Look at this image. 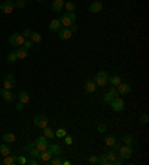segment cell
I'll use <instances>...</instances> for the list:
<instances>
[{
    "mask_svg": "<svg viewBox=\"0 0 149 165\" xmlns=\"http://www.w3.org/2000/svg\"><path fill=\"white\" fill-rule=\"evenodd\" d=\"M13 2L12 0H5L2 5H0V11L3 12V13H12L13 12Z\"/></svg>",
    "mask_w": 149,
    "mask_h": 165,
    "instance_id": "obj_9",
    "label": "cell"
},
{
    "mask_svg": "<svg viewBox=\"0 0 149 165\" xmlns=\"http://www.w3.org/2000/svg\"><path fill=\"white\" fill-rule=\"evenodd\" d=\"M140 122H142V123H148V122H149V118H148V115H146V113H143V115L140 116Z\"/></svg>",
    "mask_w": 149,
    "mask_h": 165,
    "instance_id": "obj_43",
    "label": "cell"
},
{
    "mask_svg": "<svg viewBox=\"0 0 149 165\" xmlns=\"http://www.w3.org/2000/svg\"><path fill=\"white\" fill-rule=\"evenodd\" d=\"M67 134V131H66V128H58L57 131H55V135H57L58 138H64V135Z\"/></svg>",
    "mask_w": 149,
    "mask_h": 165,
    "instance_id": "obj_33",
    "label": "cell"
},
{
    "mask_svg": "<svg viewBox=\"0 0 149 165\" xmlns=\"http://www.w3.org/2000/svg\"><path fill=\"white\" fill-rule=\"evenodd\" d=\"M116 156H118V153H116V150H109V152H106V158H107V161H109V164H112L115 159H116Z\"/></svg>",
    "mask_w": 149,
    "mask_h": 165,
    "instance_id": "obj_28",
    "label": "cell"
},
{
    "mask_svg": "<svg viewBox=\"0 0 149 165\" xmlns=\"http://www.w3.org/2000/svg\"><path fill=\"white\" fill-rule=\"evenodd\" d=\"M61 164H63V165H70V161H69V159H66V161H63Z\"/></svg>",
    "mask_w": 149,
    "mask_h": 165,
    "instance_id": "obj_51",
    "label": "cell"
},
{
    "mask_svg": "<svg viewBox=\"0 0 149 165\" xmlns=\"http://www.w3.org/2000/svg\"><path fill=\"white\" fill-rule=\"evenodd\" d=\"M0 95H2V98L5 100L6 103H11L12 100H13V97H15L9 89H2V91H0Z\"/></svg>",
    "mask_w": 149,
    "mask_h": 165,
    "instance_id": "obj_15",
    "label": "cell"
},
{
    "mask_svg": "<svg viewBox=\"0 0 149 165\" xmlns=\"http://www.w3.org/2000/svg\"><path fill=\"white\" fill-rule=\"evenodd\" d=\"M17 97H18V100H20L21 103H24V104H27V103L30 101V95H28L27 91H21L20 94H17Z\"/></svg>",
    "mask_w": 149,
    "mask_h": 165,
    "instance_id": "obj_21",
    "label": "cell"
},
{
    "mask_svg": "<svg viewBox=\"0 0 149 165\" xmlns=\"http://www.w3.org/2000/svg\"><path fill=\"white\" fill-rule=\"evenodd\" d=\"M116 91H118V94H121V95H128L130 91H131V85L127 83V82H121V83L116 86Z\"/></svg>",
    "mask_w": 149,
    "mask_h": 165,
    "instance_id": "obj_11",
    "label": "cell"
},
{
    "mask_svg": "<svg viewBox=\"0 0 149 165\" xmlns=\"http://www.w3.org/2000/svg\"><path fill=\"white\" fill-rule=\"evenodd\" d=\"M116 153L119 158H122L124 161L125 159H130L131 156H133V149H131V146H127V144H121V147L116 150Z\"/></svg>",
    "mask_w": 149,
    "mask_h": 165,
    "instance_id": "obj_3",
    "label": "cell"
},
{
    "mask_svg": "<svg viewBox=\"0 0 149 165\" xmlns=\"http://www.w3.org/2000/svg\"><path fill=\"white\" fill-rule=\"evenodd\" d=\"M109 104H110V109L114 110V112H118L119 113V112L124 110V100L121 98V97H115Z\"/></svg>",
    "mask_w": 149,
    "mask_h": 165,
    "instance_id": "obj_4",
    "label": "cell"
},
{
    "mask_svg": "<svg viewBox=\"0 0 149 165\" xmlns=\"http://www.w3.org/2000/svg\"><path fill=\"white\" fill-rule=\"evenodd\" d=\"M121 82H122V80H121V77L115 75V76H110V77H109V83H107V85H110V86H118V85H119Z\"/></svg>",
    "mask_w": 149,
    "mask_h": 165,
    "instance_id": "obj_26",
    "label": "cell"
},
{
    "mask_svg": "<svg viewBox=\"0 0 149 165\" xmlns=\"http://www.w3.org/2000/svg\"><path fill=\"white\" fill-rule=\"evenodd\" d=\"M58 20L63 27H70L72 24L76 22V15H75V12H64L61 15V18H58Z\"/></svg>",
    "mask_w": 149,
    "mask_h": 165,
    "instance_id": "obj_1",
    "label": "cell"
},
{
    "mask_svg": "<svg viewBox=\"0 0 149 165\" xmlns=\"http://www.w3.org/2000/svg\"><path fill=\"white\" fill-rule=\"evenodd\" d=\"M15 86H17L15 77L12 76V75H6L5 79H3V89H9V91H12Z\"/></svg>",
    "mask_w": 149,
    "mask_h": 165,
    "instance_id": "obj_5",
    "label": "cell"
},
{
    "mask_svg": "<svg viewBox=\"0 0 149 165\" xmlns=\"http://www.w3.org/2000/svg\"><path fill=\"white\" fill-rule=\"evenodd\" d=\"M97 158H99V164L100 165H109V161H107V158H106V153L99 155Z\"/></svg>",
    "mask_w": 149,
    "mask_h": 165,
    "instance_id": "obj_31",
    "label": "cell"
},
{
    "mask_svg": "<svg viewBox=\"0 0 149 165\" xmlns=\"http://www.w3.org/2000/svg\"><path fill=\"white\" fill-rule=\"evenodd\" d=\"M3 2H5V0H3Z\"/></svg>",
    "mask_w": 149,
    "mask_h": 165,
    "instance_id": "obj_53",
    "label": "cell"
},
{
    "mask_svg": "<svg viewBox=\"0 0 149 165\" xmlns=\"http://www.w3.org/2000/svg\"><path fill=\"white\" fill-rule=\"evenodd\" d=\"M90 164H99V158L97 156H91L90 158Z\"/></svg>",
    "mask_w": 149,
    "mask_h": 165,
    "instance_id": "obj_48",
    "label": "cell"
},
{
    "mask_svg": "<svg viewBox=\"0 0 149 165\" xmlns=\"http://www.w3.org/2000/svg\"><path fill=\"white\" fill-rule=\"evenodd\" d=\"M48 149H49V152L52 153V156H58V155L61 153V147H60V144H57V143H49L48 144Z\"/></svg>",
    "mask_w": 149,
    "mask_h": 165,
    "instance_id": "obj_16",
    "label": "cell"
},
{
    "mask_svg": "<svg viewBox=\"0 0 149 165\" xmlns=\"http://www.w3.org/2000/svg\"><path fill=\"white\" fill-rule=\"evenodd\" d=\"M48 27H49V30H51V31H54V33H58V30H60V28H61L63 25H61L60 20H52V21L49 22V25H48Z\"/></svg>",
    "mask_w": 149,
    "mask_h": 165,
    "instance_id": "obj_17",
    "label": "cell"
},
{
    "mask_svg": "<svg viewBox=\"0 0 149 165\" xmlns=\"http://www.w3.org/2000/svg\"><path fill=\"white\" fill-rule=\"evenodd\" d=\"M64 143L67 144V146H72V144H73V137L66 134V135H64Z\"/></svg>",
    "mask_w": 149,
    "mask_h": 165,
    "instance_id": "obj_37",
    "label": "cell"
},
{
    "mask_svg": "<svg viewBox=\"0 0 149 165\" xmlns=\"http://www.w3.org/2000/svg\"><path fill=\"white\" fill-rule=\"evenodd\" d=\"M28 153H30V156H33V158H37V159H39L40 150H39V149H36V147H33V149H32V150H30Z\"/></svg>",
    "mask_w": 149,
    "mask_h": 165,
    "instance_id": "obj_36",
    "label": "cell"
},
{
    "mask_svg": "<svg viewBox=\"0 0 149 165\" xmlns=\"http://www.w3.org/2000/svg\"><path fill=\"white\" fill-rule=\"evenodd\" d=\"M33 147H35V141H33V143H32V141H28V143L24 146V152H30Z\"/></svg>",
    "mask_w": 149,
    "mask_h": 165,
    "instance_id": "obj_40",
    "label": "cell"
},
{
    "mask_svg": "<svg viewBox=\"0 0 149 165\" xmlns=\"http://www.w3.org/2000/svg\"><path fill=\"white\" fill-rule=\"evenodd\" d=\"M109 92H112V94H114L115 97L118 95V91H116V86H110V91H109Z\"/></svg>",
    "mask_w": 149,
    "mask_h": 165,
    "instance_id": "obj_50",
    "label": "cell"
},
{
    "mask_svg": "<svg viewBox=\"0 0 149 165\" xmlns=\"http://www.w3.org/2000/svg\"><path fill=\"white\" fill-rule=\"evenodd\" d=\"M104 143L107 144L109 147H112V146L116 143V137H115L114 134H109V135H106V137H104Z\"/></svg>",
    "mask_w": 149,
    "mask_h": 165,
    "instance_id": "obj_25",
    "label": "cell"
},
{
    "mask_svg": "<svg viewBox=\"0 0 149 165\" xmlns=\"http://www.w3.org/2000/svg\"><path fill=\"white\" fill-rule=\"evenodd\" d=\"M51 158H52V153L49 152V149H45V150H42V152H40V155H39V162L48 164Z\"/></svg>",
    "mask_w": 149,
    "mask_h": 165,
    "instance_id": "obj_13",
    "label": "cell"
},
{
    "mask_svg": "<svg viewBox=\"0 0 149 165\" xmlns=\"http://www.w3.org/2000/svg\"><path fill=\"white\" fill-rule=\"evenodd\" d=\"M64 8V0H54L52 2V11L54 12H61Z\"/></svg>",
    "mask_w": 149,
    "mask_h": 165,
    "instance_id": "obj_19",
    "label": "cell"
},
{
    "mask_svg": "<svg viewBox=\"0 0 149 165\" xmlns=\"http://www.w3.org/2000/svg\"><path fill=\"white\" fill-rule=\"evenodd\" d=\"M33 43H40L42 42V34L37 33V31H32V34H30V37H28Z\"/></svg>",
    "mask_w": 149,
    "mask_h": 165,
    "instance_id": "obj_23",
    "label": "cell"
},
{
    "mask_svg": "<svg viewBox=\"0 0 149 165\" xmlns=\"http://www.w3.org/2000/svg\"><path fill=\"white\" fill-rule=\"evenodd\" d=\"M61 162H63V161H61L58 156H52V158L49 159V164H52V165H61Z\"/></svg>",
    "mask_w": 149,
    "mask_h": 165,
    "instance_id": "obj_35",
    "label": "cell"
},
{
    "mask_svg": "<svg viewBox=\"0 0 149 165\" xmlns=\"http://www.w3.org/2000/svg\"><path fill=\"white\" fill-rule=\"evenodd\" d=\"M15 54H17V58H18V60H24V58H27L28 52H27V49H24L23 46H18V48L15 49Z\"/></svg>",
    "mask_w": 149,
    "mask_h": 165,
    "instance_id": "obj_18",
    "label": "cell"
},
{
    "mask_svg": "<svg viewBox=\"0 0 149 165\" xmlns=\"http://www.w3.org/2000/svg\"><path fill=\"white\" fill-rule=\"evenodd\" d=\"M32 46H33V42H32L30 39H28V40H24V43H23V48H24V49H27V51H28V49H30Z\"/></svg>",
    "mask_w": 149,
    "mask_h": 165,
    "instance_id": "obj_39",
    "label": "cell"
},
{
    "mask_svg": "<svg viewBox=\"0 0 149 165\" xmlns=\"http://www.w3.org/2000/svg\"><path fill=\"white\" fill-rule=\"evenodd\" d=\"M24 40H25V39L23 37V34H20V33H13L9 36V43H11L12 46H23Z\"/></svg>",
    "mask_w": 149,
    "mask_h": 165,
    "instance_id": "obj_6",
    "label": "cell"
},
{
    "mask_svg": "<svg viewBox=\"0 0 149 165\" xmlns=\"http://www.w3.org/2000/svg\"><path fill=\"white\" fill-rule=\"evenodd\" d=\"M94 83L97 85V88L99 86H106L109 83V75H107V72H99L95 75V77H94Z\"/></svg>",
    "mask_w": 149,
    "mask_h": 165,
    "instance_id": "obj_2",
    "label": "cell"
},
{
    "mask_svg": "<svg viewBox=\"0 0 149 165\" xmlns=\"http://www.w3.org/2000/svg\"><path fill=\"white\" fill-rule=\"evenodd\" d=\"M114 98H115V95H114V94H112V92H107V94H106V95L103 97V101H104V103H107V104H109V103H110V101H112Z\"/></svg>",
    "mask_w": 149,
    "mask_h": 165,
    "instance_id": "obj_34",
    "label": "cell"
},
{
    "mask_svg": "<svg viewBox=\"0 0 149 165\" xmlns=\"http://www.w3.org/2000/svg\"><path fill=\"white\" fill-rule=\"evenodd\" d=\"M13 6H15V8H18V9H21V8L25 6V2H24V0H17V2L13 3Z\"/></svg>",
    "mask_w": 149,
    "mask_h": 165,
    "instance_id": "obj_41",
    "label": "cell"
},
{
    "mask_svg": "<svg viewBox=\"0 0 149 165\" xmlns=\"http://www.w3.org/2000/svg\"><path fill=\"white\" fill-rule=\"evenodd\" d=\"M122 162H124V159H122V158H119V156H116V159H115L112 164H115V165H121Z\"/></svg>",
    "mask_w": 149,
    "mask_h": 165,
    "instance_id": "obj_45",
    "label": "cell"
},
{
    "mask_svg": "<svg viewBox=\"0 0 149 165\" xmlns=\"http://www.w3.org/2000/svg\"><path fill=\"white\" fill-rule=\"evenodd\" d=\"M17 164L25 165V164H27V159H25V158H24L23 155H20V156H17Z\"/></svg>",
    "mask_w": 149,
    "mask_h": 165,
    "instance_id": "obj_38",
    "label": "cell"
},
{
    "mask_svg": "<svg viewBox=\"0 0 149 165\" xmlns=\"http://www.w3.org/2000/svg\"><path fill=\"white\" fill-rule=\"evenodd\" d=\"M97 131H99V132H104V131H106V125H104V123H100V125L97 127Z\"/></svg>",
    "mask_w": 149,
    "mask_h": 165,
    "instance_id": "obj_47",
    "label": "cell"
},
{
    "mask_svg": "<svg viewBox=\"0 0 149 165\" xmlns=\"http://www.w3.org/2000/svg\"><path fill=\"white\" fill-rule=\"evenodd\" d=\"M17 156L18 155H8V156H5V161H3V164L5 165H15L17 164Z\"/></svg>",
    "mask_w": 149,
    "mask_h": 165,
    "instance_id": "obj_22",
    "label": "cell"
},
{
    "mask_svg": "<svg viewBox=\"0 0 149 165\" xmlns=\"http://www.w3.org/2000/svg\"><path fill=\"white\" fill-rule=\"evenodd\" d=\"M69 30L72 31V33H76V31H78V27H76V24H72V25L69 27Z\"/></svg>",
    "mask_w": 149,
    "mask_h": 165,
    "instance_id": "obj_49",
    "label": "cell"
},
{
    "mask_svg": "<svg viewBox=\"0 0 149 165\" xmlns=\"http://www.w3.org/2000/svg\"><path fill=\"white\" fill-rule=\"evenodd\" d=\"M0 153L3 155V156H8V155H11V147H9V144H6V143H2V144H0Z\"/></svg>",
    "mask_w": 149,
    "mask_h": 165,
    "instance_id": "obj_27",
    "label": "cell"
},
{
    "mask_svg": "<svg viewBox=\"0 0 149 165\" xmlns=\"http://www.w3.org/2000/svg\"><path fill=\"white\" fill-rule=\"evenodd\" d=\"M43 135H45L48 140H52V138L55 137V131L51 130L49 127H45V128H43Z\"/></svg>",
    "mask_w": 149,
    "mask_h": 165,
    "instance_id": "obj_24",
    "label": "cell"
},
{
    "mask_svg": "<svg viewBox=\"0 0 149 165\" xmlns=\"http://www.w3.org/2000/svg\"><path fill=\"white\" fill-rule=\"evenodd\" d=\"M84 88L87 92H90V94H94L95 91H97V85L94 83V80H85V83H84Z\"/></svg>",
    "mask_w": 149,
    "mask_h": 165,
    "instance_id": "obj_14",
    "label": "cell"
},
{
    "mask_svg": "<svg viewBox=\"0 0 149 165\" xmlns=\"http://www.w3.org/2000/svg\"><path fill=\"white\" fill-rule=\"evenodd\" d=\"M36 2H39V3H40V2H43V0H36Z\"/></svg>",
    "mask_w": 149,
    "mask_h": 165,
    "instance_id": "obj_52",
    "label": "cell"
},
{
    "mask_svg": "<svg viewBox=\"0 0 149 165\" xmlns=\"http://www.w3.org/2000/svg\"><path fill=\"white\" fill-rule=\"evenodd\" d=\"M48 138H46L45 135H40V137H37L35 140V147L36 149H39L40 152L42 150H45V149H48Z\"/></svg>",
    "mask_w": 149,
    "mask_h": 165,
    "instance_id": "obj_7",
    "label": "cell"
},
{
    "mask_svg": "<svg viewBox=\"0 0 149 165\" xmlns=\"http://www.w3.org/2000/svg\"><path fill=\"white\" fill-rule=\"evenodd\" d=\"M15 140H17V137H15V134H12V132H6V134L3 135V143H6V144L15 143Z\"/></svg>",
    "mask_w": 149,
    "mask_h": 165,
    "instance_id": "obj_20",
    "label": "cell"
},
{
    "mask_svg": "<svg viewBox=\"0 0 149 165\" xmlns=\"http://www.w3.org/2000/svg\"><path fill=\"white\" fill-rule=\"evenodd\" d=\"M24 106H25L24 103H21V101H18V104H17L15 107H17V110H18V112H21V110H24Z\"/></svg>",
    "mask_w": 149,
    "mask_h": 165,
    "instance_id": "obj_46",
    "label": "cell"
},
{
    "mask_svg": "<svg viewBox=\"0 0 149 165\" xmlns=\"http://www.w3.org/2000/svg\"><path fill=\"white\" fill-rule=\"evenodd\" d=\"M21 34H23V37H24V39H27V37H30V34H32V30L25 28V30H24V31H23Z\"/></svg>",
    "mask_w": 149,
    "mask_h": 165,
    "instance_id": "obj_44",
    "label": "cell"
},
{
    "mask_svg": "<svg viewBox=\"0 0 149 165\" xmlns=\"http://www.w3.org/2000/svg\"><path fill=\"white\" fill-rule=\"evenodd\" d=\"M64 8H66V11L67 12H75L76 5H75L73 2H66V3H64Z\"/></svg>",
    "mask_w": 149,
    "mask_h": 165,
    "instance_id": "obj_30",
    "label": "cell"
},
{
    "mask_svg": "<svg viewBox=\"0 0 149 165\" xmlns=\"http://www.w3.org/2000/svg\"><path fill=\"white\" fill-rule=\"evenodd\" d=\"M72 36H73V33L69 30V27H61V28L58 30V37H60L61 40H70Z\"/></svg>",
    "mask_w": 149,
    "mask_h": 165,
    "instance_id": "obj_10",
    "label": "cell"
},
{
    "mask_svg": "<svg viewBox=\"0 0 149 165\" xmlns=\"http://www.w3.org/2000/svg\"><path fill=\"white\" fill-rule=\"evenodd\" d=\"M8 61H9L11 64H13V63H17V61H18V58H17V54H15V51L9 52V55H8Z\"/></svg>",
    "mask_w": 149,
    "mask_h": 165,
    "instance_id": "obj_32",
    "label": "cell"
},
{
    "mask_svg": "<svg viewBox=\"0 0 149 165\" xmlns=\"http://www.w3.org/2000/svg\"><path fill=\"white\" fill-rule=\"evenodd\" d=\"M33 122H35V125L37 128H42V130L45 127H48V118H46L45 115H36Z\"/></svg>",
    "mask_w": 149,
    "mask_h": 165,
    "instance_id": "obj_8",
    "label": "cell"
},
{
    "mask_svg": "<svg viewBox=\"0 0 149 165\" xmlns=\"http://www.w3.org/2000/svg\"><path fill=\"white\" fill-rule=\"evenodd\" d=\"M27 164L28 165H36V164H39V161H37V158H30V159H27Z\"/></svg>",
    "mask_w": 149,
    "mask_h": 165,
    "instance_id": "obj_42",
    "label": "cell"
},
{
    "mask_svg": "<svg viewBox=\"0 0 149 165\" xmlns=\"http://www.w3.org/2000/svg\"><path fill=\"white\" fill-rule=\"evenodd\" d=\"M122 143L127 144V146H131V144L134 143V140H133V137L130 134H124L122 135Z\"/></svg>",
    "mask_w": 149,
    "mask_h": 165,
    "instance_id": "obj_29",
    "label": "cell"
},
{
    "mask_svg": "<svg viewBox=\"0 0 149 165\" xmlns=\"http://www.w3.org/2000/svg\"><path fill=\"white\" fill-rule=\"evenodd\" d=\"M88 11L91 12V13H99V12H102V11H103V3H102V2H99V0L92 2L91 5L88 6Z\"/></svg>",
    "mask_w": 149,
    "mask_h": 165,
    "instance_id": "obj_12",
    "label": "cell"
}]
</instances>
